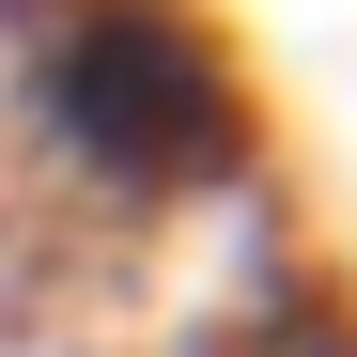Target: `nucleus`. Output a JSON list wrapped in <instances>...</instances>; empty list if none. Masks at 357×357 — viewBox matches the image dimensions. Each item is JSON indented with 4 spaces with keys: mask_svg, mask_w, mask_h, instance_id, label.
Returning <instances> with one entry per match:
<instances>
[{
    "mask_svg": "<svg viewBox=\"0 0 357 357\" xmlns=\"http://www.w3.org/2000/svg\"><path fill=\"white\" fill-rule=\"evenodd\" d=\"M0 109L16 140L93 202H202L264 155V109H249V63L218 47L202 0H47L31 47L0 63Z\"/></svg>",
    "mask_w": 357,
    "mask_h": 357,
    "instance_id": "1",
    "label": "nucleus"
},
{
    "mask_svg": "<svg viewBox=\"0 0 357 357\" xmlns=\"http://www.w3.org/2000/svg\"><path fill=\"white\" fill-rule=\"evenodd\" d=\"M31 16H47V0H0V63H16V47H31Z\"/></svg>",
    "mask_w": 357,
    "mask_h": 357,
    "instance_id": "2",
    "label": "nucleus"
}]
</instances>
